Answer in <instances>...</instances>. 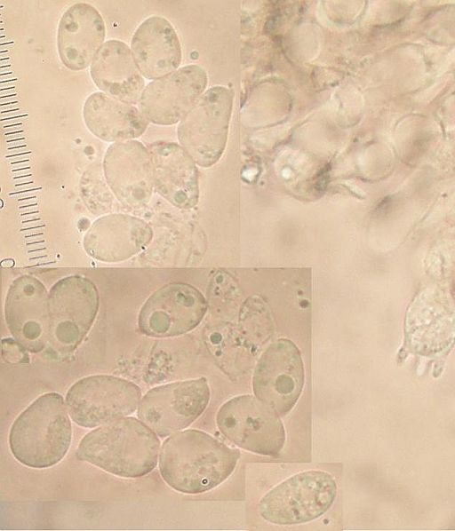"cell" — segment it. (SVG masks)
Listing matches in <instances>:
<instances>
[{
    "label": "cell",
    "instance_id": "cell-15",
    "mask_svg": "<svg viewBox=\"0 0 455 531\" xmlns=\"http://www.w3.org/2000/svg\"><path fill=\"white\" fill-rule=\"evenodd\" d=\"M106 27L100 12L87 3H76L62 14L57 48L63 65L70 70L88 67L105 44Z\"/></svg>",
    "mask_w": 455,
    "mask_h": 531
},
{
    "label": "cell",
    "instance_id": "cell-17",
    "mask_svg": "<svg viewBox=\"0 0 455 531\" xmlns=\"http://www.w3.org/2000/svg\"><path fill=\"white\" fill-rule=\"evenodd\" d=\"M131 51L142 75L156 80L179 69L182 59L179 36L164 17L153 15L135 30Z\"/></svg>",
    "mask_w": 455,
    "mask_h": 531
},
{
    "label": "cell",
    "instance_id": "cell-18",
    "mask_svg": "<svg viewBox=\"0 0 455 531\" xmlns=\"http://www.w3.org/2000/svg\"><path fill=\"white\" fill-rule=\"evenodd\" d=\"M151 238V227L145 221L129 215L113 214L92 224L84 236V246L98 260L118 262L139 253Z\"/></svg>",
    "mask_w": 455,
    "mask_h": 531
},
{
    "label": "cell",
    "instance_id": "cell-19",
    "mask_svg": "<svg viewBox=\"0 0 455 531\" xmlns=\"http://www.w3.org/2000/svg\"><path fill=\"white\" fill-rule=\"evenodd\" d=\"M90 74L100 91L132 105L139 103L145 82L125 43L105 42L91 64Z\"/></svg>",
    "mask_w": 455,
    "mask_h": 531
},
{
    "label": "cell",
    "instance_id": "cell-13",
    "mask_svg": "<svg viewBox=\"0 0 455 531\" xmlns=\"http://www.w3.org/2000/svg\"><path fill=\"white\" fill-rule=\"evenodd\" d=\"M107 183L116 198L127 206L147 203L154 187L153 165L148 148L132 139L111 144L104 155Z\"/></svg>",
    "mask_w": 455,
    "mask_h": 531
},
{
    "label": "cell",
    "instance_id": "cell-12",
    "mask_svg": "<svg viewBox=\"0 0 455 531\" xmlns=\"http://www.w3.org/2000/svg\"><path fill=\"white\" fill-rule=\"evenodd\" d=\"M206 311L203 295L193 286L171 283L152 294L139 316V327L147 336L167 337L196 328Z\"/></svg>",
    "mask_w": 455,
    "mask_h": 531
},
{
    "label": "cell",
    "instance_id": "cell-16",
    "mask_svg": "<svg viewBox=\"0 0 455 531\" xmlns=\"http://www.w3.org/2000/svg\"><path fill=\"white\" fill-rule=\"evenodd\" d=\"M148 148L156 191L177 207L194 206L198 198V174L189 154L174 142L156 141Z\"/></svg>",
    "mask_w": 455,
    "mask_h": 531
},
{
    "label": "cell",
    "instance_id": "cell-21",
    "mask_svg": "<svg viewBox=\"0 0 455 531\" xmlns=\"http://www.w3.org/2000/svg\"><path fill=\"white\" fill-rule=\"evenodd\" d=\"M5 341L6 344L3 341V346L10 349H3V353H6V355H4L5 361L9 362H25L23 359L28 358L25 353V347L22 346L17 352H14L19 342L12 339H5Z\"/></svg>",
    "mask_w": 455,
    "mask_h": 531
},
{
    "label": "cell",
    "instance_id": "cell-10",
    "mask_svg": "<svg viewBox=\"0 0 455 531\" xmlns=\"http://www.w3.org/2000/svg\"><path fill=\"white\" fill-rule=\"evenodd\" d=\"M304 384V366L298 347L288 339H278L262 353L254 370V395L280 417L297 403Z\"/></svg>",
    "mask_w": 455,
    "mask_h": 531
},
{
    "label": "cell",
    "instance_id": "cell-5",
    "mask_svg": "<svg viewBox=\"0 0 455 531\" xmlns=\"http://www.w3.org/2000/svg\"><path fill=\"white\" fill-rule=\"evenodd\" d=\"M98 307V291L90 280L70 276L58 281L48 294L47 349L75 350L91 329Z\"/></svg>",
    "mask_w": 455,
    "mask_h": 531
},
{
    "label": "cell",
    "instance_id": "cell-1",
    "mask_svg": "<svg viewBox=\"0 0 455 531\" xmlns=\"http://www.w3.org/2000/svg\"><path fill=\"white\" fill-rule=\"evenodd\" d=\"M239 456V450L204 432L184 430L164 441L159 470L173 489L200 494L225 481L234 472Z\"/></svg>",
    "mask_w": 455,
    "mask_h": 531
},
{
    "label": "cell",
    "instance_id": "cell-8",
    "mask_svg": "<svg viewBox=\"0 0 455 531\" xmlns=\"http://www.w3.org/2000/svg\"><path fill=\"white\" fill-rule=\"evenodd\" d=\"M232 100L230 90L212 87L178 125L180 146L202 167L216 162L225 149Z\"/></svg>",
    "mask_w": 455,
    "mask_h": 531
},
{
    "label": "cell",
    "instance_id": "cell-3",
    "mask_svg": "<svg viewBox=\"0 0 455 531\" xmlns=\"http://www.w3.org/2000/svg\"><path fill=\"white\" fill-rule=\"evenodd\" d=\"M72 426L62 396L47 392L35 400L13 422L9 434L12 456L32 468H47L66 456Z\"/></svg>",
    "mask_w": 455,
    "mask_h": 531
},
{
    "label": "cell",
    "instance_id": "cell-9",
    "mask_svg": "<svg viewBox=\"0 0 455 531\" xmlns=\"http://www.w3.org/2000/svg\"><path fill=\"white\" fill-rule=\"evenodd\" d=\"M209 400L206 378L179 381L149 390L140 400L137 415L157 435L166 437L189 426Z\"/></svg>",
    "mask_w": 455,
    "mask_h": 531
},
{
    "label": "cell",
    "instance_id": "cell-4",
    "mask_svg": "<svg viewBox=\"0 0 455 531\" xmlns=\"http://www.w3.org/2000/svg\"><path fill=\"white\" fill-rule=\"evenodd\" d=\"M337 495L333 477L323 471L299 472L268 491L259 511L267 521L294 525L314 520L325 513Z\"/></svg>",
    "mask_w": 455,
    "mask_h": 531
},
{
    "label": "cell",
    "instance_id": "cell-11",
    "mask_svg": "<svg viewBox=\"0 0 455 531\" xmlns=\"http://www.w3.org/2000/svg\"><path fill=\"white\" fill-rule=\"evenodd\" d=\"M206 85L204 69L197 65L181 67L150 82L141 93L139 109L154 124H175L195 107Z\"/></svg>",
    "mask_w": 455,
    "mask_h": 531
},
{
    "label": "cell",
    "instance_id": "cell-7",
    "mask_svg": "<svg viewBox=\"0 0 455 531\" xmlns=\"http://www.w3.org/2000/svg\"><path fill=\"white\" fill-rule=\"evenodd\" d=\"M141 391L134 383L106 375L84 377L66 395L71 419L79 426L94 428L133 413Z\"/></svg>",
    "mask_w": 455,
    "mask_h": 531
},
{
    "label": "cell",
    "instance_id": "cell-2",
    "mask_svg": "<svg viewBox=\"0 0 455 531\" xmlns=\"http://www.w3.org/2000/svg\"><path fill=\"white\" fill-rule=\"evenodd\" d=\"M159 448L156 433L146 424L124 416L85 434L76 454L112 474L139 478L156 466Z\"/></svg>",
    "mask_w": 455,
    "mask_h": 531
},
{
    "label": "cell",
    "instance_id": "cell-14",
    "mask_svg": "<svg viewBox=\"0 0 455 531\" xmlns=\"http://www.w3.org/2000/svg\"><path fill=\"white\" fill-rule=\"evenodd\" d=\"M7 325L27 350L41 352L48 347V294L29 276L17 279L11 286L5 305Z\"/></svg>",
    "mask_w": 455,
    "mask_h": 531
},
{
    "label": "cell",
    "instance_id": "cell-6",
    "mask_svg": "<svg viewBox=\"0 0 455 531\" xmlns=\"http://www.w3.org/2000/svg\"><path fill=\"white\" fill-rule=\"evenodd\" d=\"M216 423L227 439L252 453L275 456L285 443L280 416L255 395L228 400L220 408Z\"/></svg>",
    "mask_w": 455,
    "mask_h": 531
},
{
    "label": "cell",
    "instance_id": "cell-20",
    "mask_svg": "<svg viewBox=\"0 0 455 531\" xmlns=\"http://www.w3.org/2000/svg\"><path fill=\"white\" fill-rule=\"evenodd\" d=\"M83 117L94 136L113 143L135 139L148 125V119L137 107L102 91L93 92L86 99Z\"/></svg>",
    "mask_w": 455,
    "mask_h": 531
}]
</instances>
